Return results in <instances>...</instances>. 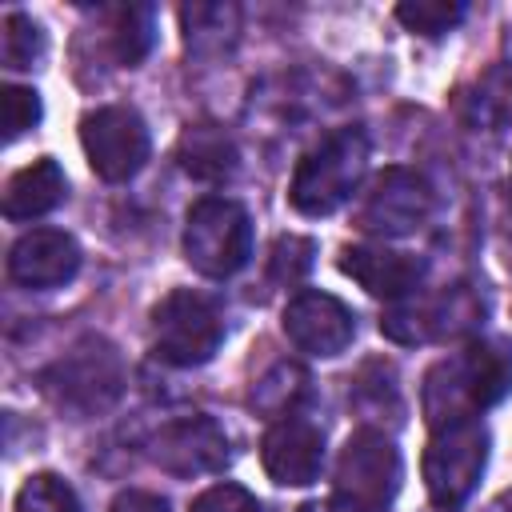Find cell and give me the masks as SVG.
<instances>
[{"instance_id":"obj_1","label":"cell","mask_w":512,"mask_h":512,"mask_svg":"<svg viewBox=\"0 0 512 512\" xmlns=\"http://www.w3.org/2000/svg\"><path fill=\"white\" fill-rule=\"evenodd\" d=\"M512 392V344L472 340L456 356L432 364L424 376V416L432 428L476 420V412L500 404Z\"/></svg>"},{"instance_id":"obj_2","label":"cell","mask_w":512,"mask_h":512,"mask_svg":"<svg viewBox=\"0 0 512 512\" xmlns=\"http://www.w3.org/2000/svg\"><path fill=\"white\" fill-rule=\"evenodd\" d=\"M364 172H368V136H364V128H356V124L336 128L332 136H324L300 160V168L292 176V188H288V200L304 216H328L360 188Z\"/></svg>"},{"instance_id":"obj_3","label":"cell","mask_w":512,"mask_h":512,"mask_svg":"<svg viewBox=\"0 0 512 512\" xmlns=\"http://www.w3.org/2000/svg\"><path fill=\"white\" fill-rule=\"evenodd\" d=\"M252 256V220L228 196H204L188 208L184 224V260L212 280L240 272Z\"/></svg>"},{"instance_id":"obj_4","label":"cell","mask_w":512,"mask_h":512,"mask_svg":"<svg viewBox=\"0 0 512 512\" xmlns=\"http://www.w3.org/2000/svg\"><path fill=\"white\" fill-rule=\"evenodd\" d=\"M220 340H224L220 308L192 288H176L152 308V352L172 368L208 364Z\"/></svg>"},{"instance_id":"obj_5","label":"cell","mask_w":512,"mask_h":512,"mask_svg":"<svg viewBox=\"0 0 512 512\" xmlns=\"http://www.w3.org/2000/svg\"><path fill=\"white\" fill-rule=\"evenodd\" d=\"M40 384H44V392L60 408H72L80 416H92V412H104L120 396V388H124V364H120V352L108 340L88 336L72 352H64L40 376Z\"/></svg>"},{"instance_id":"obj_6","label":"cell","mask_w":512,"mask_h":512,"mask_svg":"<svg viewBox=\"0 0 512 512\" xmlns=\"http://www.w3.org/2000/svg\"><path fill=\"white\" fill-rule=\"evenodd\" d=\"M484 464H488V428L480 420L436 428L424 452V484L432 504L444 512L464 508L480 484Z\"/></svg>"},{"instance_id":"obj_7","label":"cell","mask_w":512,"mask_h":512,"mask_svg":"<svg viewBox=\"0 0 512 512\" xmlns=\"http://www.w3.org/2000/svg\"><path fill=\"white\" fill-rule=\"evenodd\" d=\"M484 320V296L472 284H452L436 296H404L380 316V332L396 344H428L476 332Z\"/></svg>"},{"instance_id":"obj_8","label":"cell","mask_w":512,"mask_h":512,"mask_svg":"<svg viewBox=\"0 0 512 512\" xmlns=\"http://www.w3.org/2000/svg\"><path fill=\"white\" fill-rule=\"evenodd\" d=\"M400 476H404V464H400V452L392 448V440H384L372 428H360L340 448L336 500L352 512H384L392 504V496L400 492Z\"/></svg>"},{"instance_id":"obj_9","label":"cell","mask_w":512,"mask_h":512,"mask_svg":"<svg viewBox=\"0 0 512 512\" xmlns=\"http://www.w3.org/2000/svg\"><path fill=\"white\" fill-rule=\"evenodd\" d=\"M80 144H84L92 172L100 180H112V184L136 176L148 160V148H152L148 124L140 120V112L120 108V104L88 112L80 124Z\"/></svg>"},{"instance_id":"obj_10","label":"cell","mask_w":512,"mask_h":512,"mask_svg":"<svg viewBox=\"0 0 512 512\" xmlns=\"http://www.w3.org/2000/svg\"><path fill=\"white\" fill-rule=\"evenodd\" d=\"M148 456L172 476H204V472H220L232 452L224 428L212 416H184L164 424L148 440Z\"/></svg>"},{"instance_id":"obj_11","label":"cell","mask_w":512,"mask_h":512,"mask_svg":"<svg viewBox=\"0 0 512 512\" xmlns=\"http://www.w3.org/2000/svg\"><path fill=\"white\" fill-rule=\"evenodd\" d=\"M432 212V188L412 168H384L360 208V228L372 236H408Z\"/></svg>"},{"instance_id":"obj_12","label":"cell","mask_w":512,"mask_h":512,"mask_svg":"<svg viewBox=\"0 0 512 512\" xmlns=\"http://www.w3.org/2000/svg\"><path fill=\"white\" fill-rule=\"evenodd\" d=\"M284 332L308 356H340L356 336V316L328 292H300L284 308Z\"/></svg>"},{"instance_id":"obj_13","label":"cell","mask_w":512,"mask_h":512,"mask_svg":"<svg viewBox=\"0 0 512 512\" xmlns=\"http://www.w3.org/2000/svg\"><path fill=\"white\" fill-rule=\"evenodd\" d=\"M264 472L284 488H304L324 468V432L300 416H284L264 432Z\"/></svg>"},{"instance_id":"obj_14","label":"cell","mask_w":512,"mask_h":512,"mask_svg":"<svg viewBox=\"0 0 512 512\" xmlns=\"http://www.w3.org/2000/svg\"><path fill=\"white\" fill-rule=\"evenodd\" d=\"M80 272V244L60 228H32L8 252V276L24 288H56Z\"/></svg>"},{"instance_id":"obj_15","label":"cell","mask_w":512,"mask_h":512,"mask_svg":"<svg viewBox=\"0 0 512 512\" xmlns=\"http://www.w3.org/2000/svg\"><path fill=\"white\" fill-rule=\"evenodd\" d=\"M340 272L352 276L368 296H380V300L396 304V300L416 292V284L424 276V264L416 256L388 252V248H344Z\"/></svg>"},{"instance_id":"obj_16","label":"cell","mask_w":512,"mask_h":512,"mask_svg":"<svg viewBox=\"0 0 512 512\" xmlns=\"http://www.w3.org/2000/svg\"><path fill=\"white\" fill-rule=\"evenodd\" d=\"M68 192V180H64V168L52 160V156H40L32 160L28 168H20L8 188H4V216L8 220H32V216H44L52 212Z\"/></svg>"},{"instance_id":"obj_17","label":"cell","mask_w":512,"mask_h":512,"mask_svg":"<svg viewBox=\"0 0 512 512\" xmlns=\"http://www.w3.org/2000/svg\"><path fill=\"white\" fill-rule=\"evenodd\" d=\"M460 112L472 128L480 132H500L512 124V64L496 60L492 68L480 72V80L464 92Z\"/></svg>"},{"instance_id":"obj_18","label":"cell","mask_w":512,"mask_h":512,"mask_svg":"<svg viewBox=\"0 0 512 512\" xmlns=\"http://www.w3.org/2000/svg\"><path fill=\"white\" fill-rule=\"evenodd\" d=\"M184 44L200 56H216L236 44L240 36V8L236 4H188L180 8Z\"/></svg>"},{"instance_id":"obj_19","label":"cell","mask_w":512,"mask_h":512,"mask_svg":"<svg viewBox=\"0 0 512 512\" xmlns=\"http://www.w3.org/2000/svg\"><path fill=\"white\" fill-rule=\"evenodd\" d=\"M176 156H180L184 172L196 176V180H224V176L236 168V148H232V140H228L220 128H208V124L188 128V132L180 136Z\"/></svg>"},{"instance_id":"obj_20","label":"cell","mask_w":512,"mask_h":512,"mask_svg":"<svg viewBox=\"0 0 512 512\" xmlns=\"http://www.w3.org/2000/svg\"><path fill=\"white\" fill-rule=\"evenodd\" d=\"M152 40H156V24H152V8L148 4L108 8V44H112L116 64L136 68L152 52Z\"/></svg>"},{"instance_id":"obj_21","label":"cell","mask_w":512,"mask_h":512,"mask_svg":"<svg viewBox=\"0 0 512 512\" xmlns=\"http://www.w3.org/2000/svg\"><path fill=\"white\" fill-rule=\"evenodd\" d=\"M304 384H308V376H304L296 364L280 360V364H272V368L252 384V408L264 412V416L284 420V416H292L296 400L304 396Z\"/></svg>"},{"instance_id":"obj_22","label":"cell","mask_w":512,"mask_h":512,"mask_svg":"<svg viewBox=\"0 0 512 512\" xmlns=\"http://www.w3.org/2000/svg\"><path fill=\"white\" fill-rule=\"evenodd\" d=\"M0 56H4V68H36L44 56L40 24L24 12H8L0 24Z\"/></svg>"},{"instance_id":"obj_23","label":"cell","mask_w":512,"mask_h":512,"mask_svg":"<svg viewBox=\"0 0 512 512\" xmlns=\"http://www.w3.org/2000/svg\"><path fill=\"white\" fill-rule=\"evenodd\" d=\"M396 20L408 32L444 36V32H452L464 20V4H456V0H412V4H400L396 8Z\"/></svg>"},{"instance_id":"obj_24","label":"cell","mask_w":512,"mask_h":512,"mask_svg":"<svg viewBox=\"0 0 512 512\" xmlns=\"http://www.w3.org/2000/svg\"><path fill=\"white\" fill-rule=\"evenodd\" d=\"M16 512H80V500L72 492V484H64L52 472L28 476L20 496H16Z\"/></svg>"},{"instance_id":"obj_25","label":"cell","mask_w":512,"mask_h":512,"mask_svg":"<svg viewBox=\"0 0 512 512\" xmlns=\"http://www.w3.org/2000/svg\"><path fill=\"white\" fill-rule=\"evenodd\" d=\"M0 108H4V136H8V140L24 136L28 128H36V124H40V96H36L32 88L8 84V88H4Z\"/></svg>"},{"instance_id":"obj_26","label":"cell","mask_w":512,"mask_h":512,"mask_svg":"<svg viewBox=\"0 0 512 512\" xmlns=\"http://www.w3.org/2000/svg\"><path fill=\"white\" fill-rule=\"evenodd\" d=\"M312 252H316L312 240H304V236H280L276 248H272V276L284 280V284H296L312 268Z\"/></svg>"},{"instance_id":"obj_27","label":"cell","mask_w":512,"mask_h":512,"mask_svg":"<svg viewBox=\"0 0 512 512\" xmlns=\"http://www.w3.org/2000/svg\"><path fill=\"white\" fill-rule=\"evenodd\" d=\"M192 512H260L256 496L240 484H212L208 492L196 496Z\"/></svg>"},{"instance_id":"obj_28","label":"cell","mask_w":512,"mask_h":512,"mask_svg":"<svg viewBox=\"0 0 512 512\" xmlns=\"http://www.w3.org/2000/svg\"><path fill=\"white\" fill-rule=\"evenodd\" d=\"M112 512H168V500L156 496V492H140V488H128L112 500Z\"/></svg>"},{"instance_id":"obj_29","label":"cell","mask_w":512,"mask_h":512,"mask_svg":"<svg viewBox=\"0 0 512 512\" xmlns=\"http://www.w3.org/2000/svg\"><path fill=\"white\" fill-rule=\"evenodd\" d=\"M368 384H372V380H368V372H364V376L356 380V388H352V400H364ZM372 396H376V412H372V416H380V412H384V396L396 400V384H388V388H372Z\"/></svg>"},{"instance_id":"obj_30","label":"cell","mask_w":512,"mask_h":512,"mask_svg":"<svg viewBox=\"0 0 512 512\" xmlns=\"http://www.w3.org/2000/svg\"><path fill=\"white\" fill-rule=\"evenodd\" d=\"M300 512H352V508H344V504L332 496V500H324V504H304Z\"/></svg>"},{"instance_id":"obj_31","label":"cell","mask_w":512,"mask_h":512,"mask_svg":"<svg viewBox=\"0 0 512 512\" xmlns=\"http://www.w3.org/2000/svg\"><path fill=\"white\" fill-rule=\"evenodd\" d=\"M484 512H512V488H508V492H500Z\"/></svg>"},{"instance_id":"obj_32","label":"cell","mask_w":512,"mask_h":512,"mask_svg":"<svg viewBox=\"0 0 512 512\" xmlns=\"http://www.w3.org/2000/svg\"><path fill=\"white\" fill-rule=\"evenodd\" d=\"M508 200H512V172H508Z\"/></svg>"}]
</instances>
